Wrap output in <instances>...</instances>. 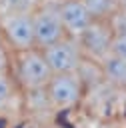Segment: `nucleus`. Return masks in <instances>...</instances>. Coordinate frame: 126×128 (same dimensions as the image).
Wrapping results in <instances>:
<instances>
[{"label": "nucleus", "instance_id": "nucleus-1", "mask_svg": "<svg viewBox=\"0 0 126 128\" xmlns=\"http://www.w3.org/2000/svg\"><path fill=\"white\" fill-rule=\"evenodd\" d=\"M10 68L14 74L12 80L26 92L44 90V86L48 84L52 76L40 48H28V50L14 52V58L10 60Z\"/></svg>", "mask_w": 126, "mask_h": 128}, {"label": "nucleus", "instance_id": "nucleus-2", "mask_svg": "<svg viewBox=\"0 0 126 128\" xmlns=\"http://www.w3.org/2000/svg\"><path fill=\"white\" fill-rule=\"evenodd\" d=\"M84 80L78 72H66V74H52L48 84L44 86L46 100L54 110H72L78 106V102L84 96Z\"/></svg>", "mask_w": 126, "mask_h": 128}, {"label": "nucleus", "instance_id": "nucleus-3", "mask_svg": "<svg viewBox=\"0 0 126 128\" xmlns=\"http://www.w3.org/2000/svg\"><path fill=\"white\" fill-rule=\"evenodd\" d=\"M44 60L52 74H66V72H78L84 56L76 42V38L64 36L58 42L42 48Z\"/></svg>", "mask_w": 126, "mask_h": 128}, {"label": "nucleus", "instance_id": "nucleus-4", "mask_svg": "<svg viewBox=\"0 0 126 128\" xmlns=\"http://www.w3.org/2000/svg\"><path fill=\"white\" fill-rule=\"evenodd\" d=\"M112 28L108 24V20H92L86 30L76 38L82 56L90 62H100L102 58H106L110 54V46H112Z\"/></svg>", "mask_w": 126, "mask_h": 128}, {"label": "nucleus", "instance_id": "nucleus-5", "mask_svg": "<svg viewBox=\"0 0 126 128\" xmlns=\"http://www.w3.org/2000/svg\"><path fill=\"white\" fill-rule=\"evenodd\" d=\"M0 28L6 42L14 48V52L36 48L32 32V14L28 10H12L4 14L0 20Z\"/></svg>", "mask_w": 126, "mask_h": 128}, {"label": "nucleus", "instance_id": "nucleus-6", "mask_svg": "<svg viewBox=\"0 0 126 128\" xmlns=\"http://www.w3.org/2000/svg\"><path fill=\"white\" fill-rule=\"evenodd\" d=\"M30 14H32V32H34V46L36 48L42 50V48H46L66 36L56 4H46Z\"/></svg>", "mask_w": 126, "mask_h": 128}, {"label": "nucleus", "instance_id": "nucleus-7", "mask_svg": "<svg viewBox=\"0 0 126 128\" xmlns=\"http://www.w3.org/2000/svg\"><path fill=\"white\" fill-rule=\"evenodd\" d=\"M56 8H58L64 34L70 38H78L86 30V26L92 22L82 0H62L60 4H56Z\"/></svg>", "mask_w": 126, "mask_h": 128}, {"label": "nucleus", "instance_id": "nucleus-8", "mask_svg": "<svg viewBox=\"0 0 126 128\" xmlns=\"http://www.w3.org/2000/svg\"><path fill=\"white\" fill-rule=\"evenodd\" d=\"M98 66H100L102 80H106L114 88L126 90V60H122L114 54H108L106 58H102L98 62Z\"/></svg>", "mask_w": 126, "mask_h": 128}, {"label": "nucleus", "instance_id": "nucleus-9", "mask_svg": "<svg viewBox=\"0 0 126 128\" xmlns=\"http://www.w3.org/2000/svg\"><path fill=\"white\" fill-rule=\"evenodd\" d=\"M92 20H108L118 10V0H82Z\"/></svg>", "mask_w": 126, "mask_h": 128}, {"label": "nucleus", "instance_id": "nucleus-10", "mask_svg": "<svg viewBox=\"0 0 126 128\" xmlns=\"http://www.w3.org/2000/svg\"><path fill=\"white\" fill-rule=\"evenodd\" d=\"M14 80L10 78V72L8 74H0V106H4L10 98H12V94H14Z\"/></svg>", "mask_w": 126, "mask_h": 128}, {"label": "nucleus", "instance_id": "nucleus-11", "mask_svg": "<svg viewBox=\"0 0 126 128\" xmlns=\"http://www.w3.org/2000/svg\"><path fill=\"white\" fill-rule=\"evenodd\" d=\"M110 54L126 60V32H114V36H112V46H110Z\"/></svg>", "mask_w": 126, "mask_h": 128}, {"label": "nucleus", "instance_id": "nucleus-12", "mask_svg": "<svg viewBox=\"0 0 126 128\" xmlns=\"http://www.w3.org/2000/svg\"><path fill=\"white\" fill-rule=\"evenodd\" d=\"M8 72H10V56L0 46V74H8Z\"/></svg>", "mask_w": 126, "mask_h": 128}, {"label": "nucleus", "instance_id": "nucleus-13", "mask_svg": "<svg viewBox=\"0 0 126 128\" xmlns=\"http://www.w3.org/2000/svg\"><path fill=\"white\" fill-rule=\"evenodd\" d=\"M118 10L126 14V0H118Z\"/></svg>", "mask_w": 126, "mask_h": 128}, {"label": "nucleus", "instance_id": "nucleus-14", "mask_svg": "<svg viewBox=\"0 0 126 128\" xmlns=\"http://www.w3.org/2000/svg\"><path fill=\"white\" fill-rule=\"evenodd\" d=\"M10 2H12V0H10ZM10 2H8V4H10Z\"/></svg>", "mask_w": 126, "mask_h": 128}]
</instances>
